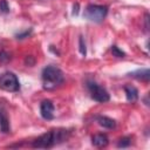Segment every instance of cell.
I'll list each match as a JSON object with an SVG mask.
<instances>
[{
  "instance_id": "cell-12",
  "label": "cell",
  "mask_w": 150,
  "mask_h": 150,
  "mask_svg": "<svg viewBox=\"0 0 150 150\" xmlns=\"http://www.w3.org/2000/svg\"><path fill=\"white\" fill-rule=\"evenodd\" d=\"M131 144V137H122L118 143H117V146L118 148H127Z\"/></svg>"
},
{
  "instance_id": "cell-4",
  "label": "cell",
  "mask_w": 150,
  "mask_h": 150,
  "mask_svg": "<svg viewBox=\"0 0 150 150\" xmlns=\"http://www.w3.org/2000/svg\"><path fill=\"white\" fill-rule=\"evenodd\" d=\"M0 89L9 93H15L20 89L19 79L14 73L6 71L0 75Z\"/></svg>"
},
{
  "instance_id": "cell-15",
  "label": "cell",
  "mask_w": 150,
  "mask_h": 150,
  "mask_svg": "<svg viewBox=\"0 0 150 150\" xmlns=\"http://www.w3.org/2000/svg\"><path fill=\"white\" fill-rule=\"evenodd\" d=\"M79 48H80V53H81L83 56H86V54H87V48H86V43H84L82 36L79 38Z\"/></svg>"
},
{
  "instance_id": "cell-8",
  "label": "cell",
  "mask_w": 150,
  "mask_h": 150,
  "mask_svg": "<svg viewBox=\"0 0 150 150\" xmlns=\"http://www.w3.org/2000/svg\"><path fill=\"white\" fill-rule=\"evenodd\" d=\"M108 143H109V138L104 134L94 135L93 138H91V144L96 148H104V146L108 145Z\"/></svg>"
},
{
  "instance_id": "cell-3",
  "label": "cell",
  "mask_w": 150,
  "mask_h": 150,
  "mask_svg": "<svg viewBox=\"0 0 150 150\" xmlns=\"http://www.w3.org/2000/svg\"><path fill=\"white\" fill-rule=\"evenodd\" d=\"M108 14V7L103 5H88L83 16L93 22H102Z\"/></svg>"
},
{
  "instance_id": "cell-18",
  "label": "cell",
  "mask_w": 150,
  "mask_h": 150,
  "mask_svg": "<svg viewBox=\"0 0 150 150\" xmlns=\"http://www.w3.org/2000/svg\"><path fill=\"white\" fill-rule=\"evenodd\" d=\"M25 63L28 64V66H33V64H34V59H33V56H27L26 60H25Z\"/></svg>"
},
{
  "instance_id": "cell-10",
  "label": "cell",
  "mask_w": 150,
  "mask_h": 150,
  "mask_svg": "<svg viewBox=\"0 0 150 150\" xmlns=\"http://www.w3.org/2000/svg\"><path fill=\"white\" fill-rule=\"evenodd\" d=\"M96 121H97V123L101 127H103L105 129H114L116 127V122L112 118L107 117V116H97L96 117Z\"/></svg>"
},
{
  "instance_id": "cell-9",
  "label": "cell",
  "mask_w": 150,
  "mask_h": 150,
  "mask_svg": "<svg viewBox=\"0 0 150 150\" xmlns=\"http://www.w3.org/2000/svg\"><path fill=\"white\" fill-rule=\"evenodd\" d=\"M124 93H125V96H127V100L129 102H136L138 100V90L136 87L131 86V84H127L124 86Z\"/></svg>"
},
{
  "instance_id": "cell-17",
  "label": "cell",
  "mask_w": 150,
  "mask_h": 150,
  "mask_svg": "<svg viewBox=\"0 0 150 150\" xmlns=\"http://www.w3.org/2000/svg\"><path fill=\"white\" fill-rule=\"evenodd\" d=\"M30 29L29 30H26V32H23V33H20V34H18L16 35V39H25V38H27L29 34H30Z\"/></svg>"
},
{
  "instance_id": "cell-1",
  "label": "cell",
  "mask_w": 150,
  "mask_h": 150,
  "mask_svg": "<svg viewBox=\"0 0 150 150\" xmlns=\"http://www.w3.org/2000/svg\"><path fill=\"white\" fill-rule=\"evenodd\" d=\"M68 130L66 129H53L49 130L41 136H39L36 139L33 141L32 146L33 148H40V149H49L54 145L66 141L68 138Z\"/></svg>"
},
{
  "instance_id": "cell-6",
  "label": "cell",
  "mask_w": 150,
  "mask_h": 150,
  "mask_svg": "<svg viewBox=\"0 0 150 150\" xmlns=\"http://www.w3.org/2000/svg\"><path fill=\"white\" fill-rule=\"evenodd\" d=\"M40 114L42 118L50 121L54 118V104L49 100H43L40 103Z\"/></svg>"
},
{
  "instance_id": "cell-16",
  "label": "cell",
  "mask_w": 150,
  "mask_h": 150,
  "mask_svg": "<svg viewBox=\"0 0 150 150\" xmlns=\"http://www.w3.org/2000/svg\"><path fill=\"white\" fill-rule=\"evenodd\" d=\"M9 60H11V55L7 52L1 50L0 52V63H7Z\"/></svg>"
},
{
  "instance_id": "cell-5",
  "label": "cell",
  "mask_w": 150,
  "mask_h": 150,
  "mask_svg": "<svg viewBox=\"0 0 150 150\" xmlns=\"http://www.w3.org/2000/svg\"><path fill=\"white\" fill-rule=\"evenodd\" d=\"M87 88H88L90 96L94 101H96L98 103H105L110 100V96H109V93L107 91V89L103 88L102 86L97 84L96 82L89 81L87 83Z\"/></svg>"
},
{
  "instance_id": "cell-19",
  "label": "cell",
  "mask_w": 150,
  "mask_h": 150,
  "mask_svg": "<svg viewBox=\"0 0 150 150\" xmlns=\"http://www.w3.org/2000/svg\"><path fill=\"white\" fill-rule=\"evenodd\" d=\"M77 13H79V4H75V5H74V11H73V14H75V15H76Z\"/></svg>"
},
{
  "instance_id": "cell-2",
  "label": "cell",
  "mask_w": 150,
  "mask_h": 150,
  "mask_svg": "<svg viewBox=\"0 0 150 150\" xmlns=\"http://www.w3.org/2000/svg\"><path fill=\"white\" fill-rule=\"evenodd\" d=\"M42 87L46 90H53L56 87L61 86L64 81V75L60 68L56 66H47L41 73Z\"/></svg>"
},
{
  "instance_id": "cell-7",
  "label": "cell",
  "mask_w": 150,
  "mask_h": 150,
  "mask_svg": "<svg viewBox=\"0 0 150 150\" xmlns=\"http://www.w3.org/2000/svg\"><path fill=\"white\" fill-rule=\"evenodd\" d=\"M0 131L2 134H8L11 131L9 118L2 108H0Z\"/></svg>"
},
{
  "instance_id": "cell-14",
  "label": "cell",
  "mask_w": 150,
  "mask_h": 150,
  "mask_svg": "<svg viewBox=\"0 0 150 150\" xmlns=\"http://www.w3.org/2000/svg\"><path fill=\"white\" fill-rule=\"evenodd\" d=\"M9 12V6L6 0H0V13L7 14Z\"/></svg>"
},
{
  "instance_id": "cell-11",
  "label": "cell",
  "mask_w": 150,
  "mask_h": 150,
  "mask_svg": "<svg viewBox=\"0 0 150 150\" xmlns=\"http://www.w3.org/2000/svg\"><path fill=\"white\" fill-rule=\"evenodd\" d=\"M129 75L135 77V79H137V80H141V81H149V79H150V71H149L148 68L138 69V70H136L134 73H130Z\"/></svg>"
},
{
  "instance_id": "cell-13",
  "label": "cell",
  "mask_w": 150,
  "mask_h": 150,
  "mask_svg": "<svg viewBox=\"0 0 150 150\" xmlns=\"http://www.w3.org/2000/svg\"><path fill=\"white\" fill-rule=\"evenodd\" d=\"M111 53H112V55L116 56V57H124V55H125V53L122 52L117 46H112V47H111Z\"/></svg>"
}]
</instances>
